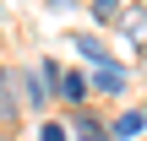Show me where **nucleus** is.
Listing matches in <instances>:
<instances>
[{"label": "nucleus", "instance_id": "obj_1", "mask_svg": "<svg viewBox=\"0 0 147 141\" xmlns=\"http://www.w3.org/2000/svg\"><path fill=\"white\" fill-rule=\"evenodd\" d=\"M38 71H44V76H49V87H55V92H60V98H65V103H71V109H76V103H82V98H87V92H93V82H87V76H82V71H60V65H55V60H44V65H38Z\"/></svg>", "mask_w": 147, "mask_h": 141}, {"label": "nucleus", "instance_id": "obj_2", "mask_svg": "<svg viewBox=\"0 0 147 141\" xmlns=\"http://www.w3.org/2000/svg\"><path fill=\"white\" fill-rule=\"evenodd\" d=\"M22 120V87H16V71L0 65V130H11Z\"/></svg>", "mask_w": 147, "mask_h": 141}, {"label": "nucleus", "instance_id": "obj_3", "mask_svg": "<svg viewBox=\"0 0 147 141\" xmlns=\"http://www.w3.org/2000/svg\"><path fill=\"white\" fill-rule=\"evenodd\" d=\"M16 87H22V103H27V109H44V103H49V92H55V87H49V76H44L38 65H33V71H22V76H16Z\"/></svg>", "mask_w": 147, "mask_h": 141}, {"label": "nucleus", "instance_id": "obj_4", "mask_svg": "<svg viewBox=\"0 0 147 141\" xmlns=\"http://www.w3.org/2000/svg\"><path fill=\"white\" fill-rule=\"evenodd\" d=\"M87 82H93V92H109V98H120V92H125V82H131V76H125V65H120V60H115V65H98V71H93V76H87Z\"/></svg>", "mask_w": 147, "mask_h": 141}, {"label": "nucleus", "instance_id": "obj_5", "mask_svg": "<svg viewBox=\"0 0 147 141\" xmlns=\"http://www.w3.org/2000/svg\"><path fill=\"white\" fill-rule=\"evenodd\" d=\"M71 54H82L93 71H98V65H115V54H109V49H104L93 33H76V38H71Z\"/></svg>", "mask_w": 147, "mask_h": 141}, {"label": "nucleus", "instance_id": "obj_6", "mask_svg": "<svg viewBox=\"0 0 147 141\" xmlns=\"http://www.w3.org/2000/svg\"><path fill=\"white\" fill-rule=\"evenodd\" d=\"M142 125H147V109H131V114H120V120L109 125V141H131V136H142Z\"/></svg>", "mask_w": 147, "mask_h": 141}, {"label": "nucleus", "instance_id": "obj_7", "mask_svg": "<svg viewBox=\"0 0 147 141\" xmlns=\"http://www.w3.org/2000/svg\"><path fill=\"white\" fill-rule=\"evenodd\" d=\"M125 11V0H93V22H115Z\"/></svg>", "mask_w": 147, "mask_h": 141}, {"label": "nucleus", "instance_id": "obj_8", "mask_svg": "<svg viewBox=\"0 0 147 141\" xmlns=\"http://www.w3.org/2000/svg\"><path fill=\"white\" fill-rule=\"evenodd\" d=\"M120 22H125L131 38H142V33H147V11H120Z\"/></svg>", "mask_w": 147, "mask_h": 141}, {"label": "nucleus", "instance_id": "obj_9", "mask_svg": "<svg viewBox=\"0 0 147 141\" xmlns=\"http://www.w3.org/2000/svg\"><path fill=\"white\" fill-rule=\"evenodd\" d=\"M38 141H71V125H60V120H49V125L38 130Z\"/></svg>", "mask_w": 147, "mask_h": 141}, {"label": "nucleus", "instance_id": "obj_10", "mask_svg": "<svg viewBox=\"0 0 147 141\" xmlns=\"http://www.w3.org/2000/svg\"><path fill=\"white\" fill-rule=\"evenodd\" d=\"M49 5H55V11H76L82 0H49Z\"/></svg>", "mask_w": 147, "mask_h": 141}, {"label": "nucleus", "instance_id": "obj_11", "mask_svg": "<svg viewBox=\"0 0 147 141\" xmlns=\"http://www.w3.org/2000/svg\"><path fill=\"white\" fill-rule=\"evenodd\" d=\"M0 141H5V136H0Z\"/></svg>", "mask_w": 147, "mask_h": 141}]
</instances>
